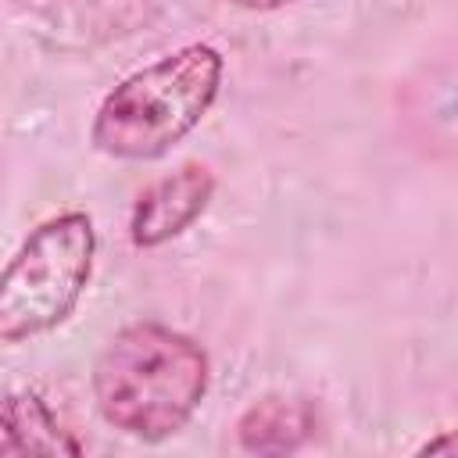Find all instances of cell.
Segmentation results:
<instances>
[{
  "instance_id": "1",
  "label": "cell",
  "mask_w": 458,
  "mask_h": 458,
  "mask_svg": "<svg viewBox=\"0 0 458 458\" xmlns=\"http://www.w3.org/2000/svg\"><path fill=\"white\" fill-rule=\"evenodd\" d=\"M208 390V354L186 333L161 322L125 326L93 365L100 415L147 444L179 433Z\"/></svg>"
},
{
  "instance_id": "2",
  "label": "cell",
  "mask_w": 458,
  "mask_h": 458,
  "mask_svg": "<svg viewBox=\"0 0 458 458\" xmlns=\"http://www.w3.org/2000/svg\"><path fill=\"white\" fill-rule=\"evenodd\" d=\"M222 54L208 43L179 47L122 79L97 107L93 147L122 161H154L168 154L218 97Z\"/></svg>"
},
{
  "instance_id": "3",
  "label": "cell",
  "mask_w": 458,
  "mask_h": 458,
  "mask_svg": "<svg viewBox=\"0 0 458 458\" xmlns=\"http://www.w3.org/2000/svg\"><path fill=\"white\" fill-rule=\"evenodd\" d=\"M97 233L86 211L36 225L0 272V344H21L61 326L93 276Z\"/></svg>"
},
{
  "instance_id": "4",
  "label": "cell",
  "mask_w": 458,
  "mask_h": 458,
  "mask_svg": "<svg viewBox=\"0 0 458 458\" xmlns=\"http://www.w3.org/2000/svg\"><path fill=\"white\" fill-rule=\"evenodd\" d=\"M215 193V179L204 165H182L179 172L157 179L150 190L140 193L132 218H129V236L136 247H161L172 236L186 233L208 208Z\"/></svg>"
},
{
  "instance_id": "5",
  "label": "cell",
  "mask_w": 458,
  "mask_h": 458,
  "mask_svg": "<svg viewBox=\"0 0 458 458\" xmlns=\"http://www.w3.org/2000/svg\"><path fill=\"white\" fill-rule=\"evenodd\" d=\"M82 444L57 422L50 404L32 394H11L0 401V454H79Z\"/></svg>"
},
{
  "instance_id": "6",
  "label": "cell",
  "mask_w": 458,
  "mask_h": 458,
  "mask_svg": "<svg viewBox=\"0 0 458 458\" xmlns=\"http://www.w3.org/2000/svg\"><path fill=\"white\" fill-rule=\"evenodd\" d=\"M311 429H315L311 408L297 397H265L254 408H247L243 419L236 422L243 451H254V454L293 451L308 440Z\"/></svg>"
},
{
  "instance_id": "7",
  "label": "cell",
  "mask_w": 458,
  "mask_h": 458,
  "mask_svg": "<svg viewBox=\"0 0 458 458\" xmlns=\"http://www.w3.org/2000/svg\"><path fill=\"white\" fill-rule=\"evenodd\" d=\"M236 7H247V11H276V7H283V4H290V0H233Z\"/></svg>"
}]
</instances>
